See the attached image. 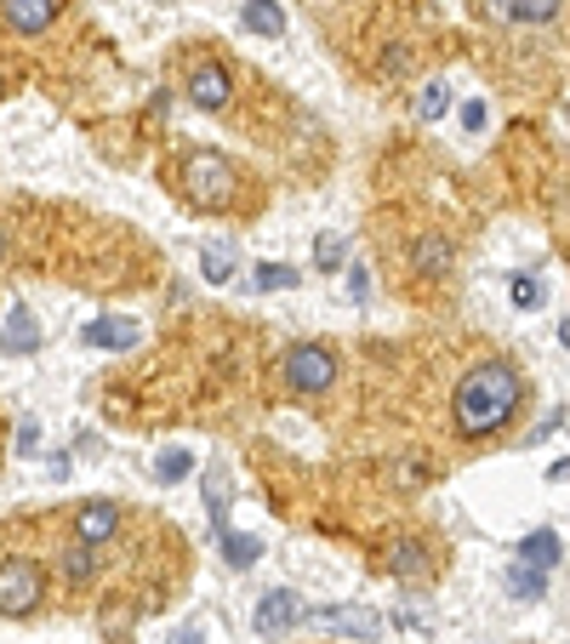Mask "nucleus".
Masks as SVG:
<instances>
[{"label": "nucleus", "mask_w": 570, "mask_h": 644, "mask_svg": "<svg viewBox=\"0 0 570 644\" xmlns=\"http://www.w3.org/2000/svg\"><path fill=\"white\" fill-rule=\"evenodd\" d=\"M183 97L200 115H223L234 104V69L223 57H194L189 75H183Z\"/></svg>", "instance_id": "nucleus-5"}, {"label": "nucleus", "mask_w": 570, "mask_h": 644, "mask_svg": "<svg viewBox=\"0 0 570 644\" xmlns=\"http://www.w3.org/2000/svg\"><path fill=\"white\" fill-rule=\"evenodd\" d=\"M559 343H564V348H570V320H564V325H559Z\"/></svg>", "instance_id": "nucleus-30"}, {"label": "nucleus", "mask_w": 570, "mask_h": 644, "mask_svg": "<svg viewBox=\"0 0 570 644\" xmlns=\"http://www.w3.org/2000/svg\"><path fill=\"white\" fill-rule=\"evenodd\" d=\"M251 275H257V280H251L257 291H291V286H303V275H297V268H286V262H257Z\"/></svg>", "instance_id": "nucleus-23"}, {"label": "nucleus", "mask_w": 570, "mask_h": 644, "mask_svg": "<svg viewBox=\"0 0 570 644\" xmlns=\"http://www.w3.org/2000/svg\"><path fill=\"white\" fill-rule=\"evenodd\" d=\"M97 570H104V559H97V548H92V541H69V548H57V576H63V582H69L75 593H86L92 582H97Z\"/></svg>", "instance_id": "nucleus-13"}, {"label": "nucleus", "mask_w": 570, "mask_h": 644, "mask_svg": "<svg viewBox=\"0 0 570 644\" xmlns=\"http://www.w3.org/2000/svg\"><path fill=\"white\" fill-rule=\"evenodd\" d=\"M189 473H194V451L189 446H165L160 451V462H154V480L160 485H178V480H189Z\"/></svg>", "instance_id": "nucleus-20"}, {"label": "nucleus", "mask_w": 570, "mask_h": 644, "mask_svg": "<svg viewBox=\"0 0 570 644\" xmlns=\"http://www.w3.org/2000/svg\"><path fill=\"white\" fill-rule=\"evenodd\" d=\"M46 604V565L35 554H0V616L23 622Z\"/></svg>", "instance_id": "nucleus-3"}, {"label": "nucleus", "mask_w": 570, "mask_h": 644, "mask_svg": "<svg viewBox=\"0 0 570 644\" xmlns=\"http://www.w3.org/2000/svg\"><path fill=\"white\" fill-rule=\"evenodd\" d=\"M165 178H172V194L189 212H206V217L234 212V194H240V183H246L240 165H234L228 154H217V149H183Z\"/></svg>", "instance_id": "nucleus-2"}, {"label": "nucleus", "mask_w": 570, "mask_h": 644, "mask_svg": "<svg viewBox=\"0 0 570 644\" xmlns=\"http://www.w3.org/2000/svg\"><path fill=\"white\" fill-rule=\"evenodd\" d=\"M223 559H228V570H251V565L262 559V541H257V536H234V530H223Z\"/></svg>", "instance_id": "nucleus-21"}, {"label": "nucleus", "mask_w": 570, "mask_h": 644, "mask_svg": "<svg viewBox=\"0 0 570 644\" xmlns=\"http://www.w3.org/2000/svg\"><path fill=\"white\" fill-rule=\"evenodd\" d=\"M138 336H143L138 320H120V314L80 325V343H86V348H138Z\"/></svg>", "instance_id": "nucleus-14"}, {"label": "nucleus", "mask_w": 570, "mask_h": 644, "mask_svg": "<svg viewBox=\"0 0 570 644\" xmlns=\"http://www.w3.org/2000/svg\"><path fill=\"white\" fill-rule=\"evenodd\" d=\"M559 12H564V0H480V18H491V23L542 29V23H559Z\"/></svg>", "instance_id": "nucleus-9"}, {"label": "nucleus", "mask_w": 570, "mask_h": 644, "mask_svg": "<svg viewBox=\"0 0 570 644\" xmlns=\"http://www.w3.org/2000/svg\"><path fill=\"white\" fill-rule=\"evenodd\" d=\"M200 275H206L212 286H228L234 275H240V257H234V246H223V240L200 246Z\"/></svg>", "instance_id": "nucleus-17"}, {"label": "nucleus", "mask_w": 570, "mask_h": 644, "mask_svg": "<svg viewBox=\"0 0 570 644\" xmlns=\"http://www.w3.org/2000/svg\"><path fill=\"white\" fill-rule=\"evenodd\" d=\"M41 348V331H35V314L23 309V302H12L7 325H0V354H35Z\"/></svg>", "instance_id": "nucleus-15"}, {"label": "nucleus", "mask_w": 570, "mask_h": 644, "mask_svg": "<svg viewBox=\"0 0 570 644\" xmlns=\"http://www.w3.org/2000/svg\"><path fill=\"white\" fill-rule=\"evenodd\" d=\"M519 411H525V377L514 359H480L451 394V428L467 446L502 433Z\"/></svg>", "instance_id": "nucleus-1"}, {"label": "nucleus", "mask_w": 570, "mask_h": 644, "mask_svg": "<svg viewBox=\"0 0 570 644\" xmlns=\"http://www.w3.org/2000/svg\"><path fill=\"white\" fill-rule=\"evenodd\" d=\"M57 12H63V0H0V29L7 35H46Z\"/></svg>", "instance_id": "nucleus-8"}, {"label": "nucleus", "mask_w": 570, "mask_h": 644, "mask_svg": "<svg viewBox=\"0 0 570 644\" xmlns=\"http://www.w3.org/2000/svg\"><path fill=\"white\" fill-rule=\"evenodd\" d=\"M337 262H343V240H337V234H325V240H314V268H320V275H331Z\"/></svg>", "instance_id": "nucleus-25"}, {"label": "nucleus", "mask_w": 570, "mask_h": 644, "mask_svg": "<svg viewBox=\"0 0 570 644\" xmlns=\"http://www.w3.org/2000/svg\"><path fill=\"white\" fill-rule=\"evenodd\" d=\"M172 644H200V633H194V627H183V633H172Z\"/></svg>", "instance_id": "nucleus-29"}, {"label": "nucleus", "mask_w": 570, "mask_h": 644, "mask_svg": "<svg viewBox=\"0 0 570 644\" xmlns=\"http://www.w3.org/2000/svg\"><path fill=\"white\" fill-rule=\"evenodd\" d=\"M240 18H246L251 35H262V41H280L286 35V7H280V0H246Z\"/></svg>", "instance_id": "nucleus-16"}, {"label": "nucleus", "mask_w": 570, "mask_h": 644, "mask_svg": "<svg viewBox=\"0 0 570 644\" xmlns=\"http://www.w3.org/2000/svg\"><path fill=\"white\" fill-rule=\"evenodd\" d=\"M456 268V246L445 240V234H417L411 240V275H422V280H445Z\"/></svg>", "instance_id": "nucleus-12"}, {"label": "nucleus", "mask_w": 570, "mask_h": 644, "mask_svg": "<svg viewBox=\"0 0 570 644\" xmlns=\"http://www.w3.org/2000/svg\"><path fill=\"white\" fill-rule=\"evenodd\" d=\"M314 627L320 633H343V638H377L383 633V616L365 604H331V610H314Z\"/></svg>", "instance_id": "nucleus-10"}, {"label": "nucleus", "mask_w": 570, "mask_h": 644, "mask_svg": "<svg viewBox=\"0 0 570 644\" xmlns=\"http://www.w3.org/2000/svg\"><path fill=\"white\" fill-rule=\"evenodd\" d=\"M514 302H519V309H542V280H536V275H514Z\"/></svg>", "instance_id": "nucleus-26"}, {"label": "nucleus", "mask_w": 570, "mask_h": 644, "mask_svg": "<svg viewBox=\"0 0 570 644\" xmlns=\"http://www.w3.org/2000/svg\"><path fill=\"white\" fill-rule=\"evenodd\" d=\"M519 565L553 570V565H559V536H553V530H530V536L519 541Z\"/></svg>", "instance_id": "nucleus-19"}, {"label": "nucleus", "mask_w": 570, "mask_h": 644, "mask_svg": "<svg viewBox=\"0 0 570 644\" xmlns=\"http://www.w3.org/2000/svg\"><path fill=\"white\" fill-rule=\"evenodd\" d=\"M462 126H467V131H480V126H485V109H480V104H467V109H462Z\"/></svg>", "instance_id": "nucleus-28"}, {"label": "nucleus", "mask_w": 570, "mask_h": 644, "mask_svg": "<svg viewBox=\"0 0 570 644\" xmlns=\"http://www.w3.org/2000/svg\"><path fill=\"white\" fill-rule=\"evenodd\" d=\"M383 565H388V576H399V582H411V588H428L433 576H440V565L428 559L422 541H406V536H399L394 548L383 554Z\"/></svg>", "instance_id": "nucleus-11"}, {"label": "nucleus", "mask_w": 570, "mask_h": 644, "mask_svg": "<svg viewBox=\"0 0 570 644\" xmlns=\"http://www.w3.org/2000/svg\"><path fill=\"white\" fill-rule=\"evenodd\" d=\"M297 622H303V604H297V593H291V588H268V593L257 599V610H251L257 638H286Z\"/></svg>", "instance_id": "nucleus-7"}, {"label": "nucleus", "mask_w": 570, "mask_h": 644, "mask_svg": "<svg viewBox=\"0 0 570 644\" xmlns=\"http://www.w3.org/2000/svg\"><path fill=\"white\" fill-rule=\"evenodd\" d=\"M508 588H514V599H542V588H548V570H536V565H514Z\"/></svg>", "instance_id": "nucleus-24"}, {"label": "nucleus", "mask_w": 570, "mask_h": 644, "mask_svg": "<svg viewBox=\"0 0 570 644\" xmlns=\"http://www.w3.org/2000/svg\"><path fill=\"white\" fill-rule=\"evenodd\" d=\"M0 257H7V234H0Z\"/></svg>", "instance_id": "nucleus-31"}, {"label": "nucleus", "mask_w": 570, "mask_h": 644, "mask_svg": "<svg viewBox=\"0 0 570 644\" xmlns=\"http://www.w3.org/2000/svg\"><path fill=\"white\" fill-rule=\"evenodd\" d=\"M228 496H234L228 468H223V462H217V468H206V507H212V525H217V536L228 530Z\"/></svg>", "instance_id": "nucleus-18"}, {"label": "nucleus", "mask_w": 570, "mask_h": 644, "mask_svg": "<svg viewBox=\"0 0 570 644\" xmlns=\"http://www.w3.org/2000/svg\"><path fill=\"white\" fill-rule=\"evenodd\" d=\"M348 297H354V302L372 297V268H365V262H354V268H348Z\"/></svg>", "instance_id": "nucleus-27"}, {"label": "nucleus", "mask_w": 570, "mask_h": 644, "mask_svg": "<svg viewBox=\"0 0 570 644\" xmlns=\"http://www.w3.org/2000/svg\"><path fill=\"white\" fill-rule=\"evenodd\" d=\"M445 104H451V86H445V80H422V86H417V109H411V115H417V120H440V115H445Z\"/></svg>", "instance_id": "nucleus-22"}, {"label": "nucleus", "mask_w": 570, "mask_h": 644, "mask_svg": "<svg viewBox=\"0 0 570 644\" xmlns=\"http://www.w3.org/2000/svg\"><path fill=\"white\" fill-rule=\"evenodd\" d=\"M69 530H75L80 541H92V548H109V541L126 530V514H120V502L92 496V502H80L75 514H69Z\"/></svg>", "instance_id": "nucleus-6"}, {"label": "nucleus", "mask_w": 570, "mask_h": 644, "mask_svg": "<svg viewBox=\"0 0 570 644\" xmlns=\"http://www.w3.org/2000/svg\"><path fill=\"white\" fill-rule=\"evenodd\" d=\"M314 7H320V0H314Z\"/></svg>", "instance_id": "nucleus-32"}, {"label": "nucleus", "mask_w": 570, "mask_h": 644, "mask_svg": "<svg viewBox=\"0 0 570 644\" xmlns=\"http://www.w3.org/2000/svg\"><path fill=\"white\" fill-rule=\"evenodd\" d=\"M337 383V348L331 343H291L280 354V388L297 399H320Z\"/></svg>", "instance_id": "nucleus-4"}]
</instances>
